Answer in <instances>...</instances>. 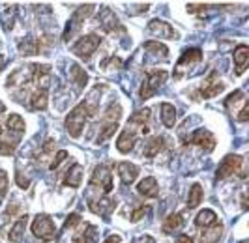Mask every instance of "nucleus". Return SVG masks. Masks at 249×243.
Segmentation results:
<instances>
[{
	"label": "nucleus",
	"mask_w": 249,
	"mask_h": 243,
	"mask_svg": "<svg viewBox=\"0 0 249 243\" xmlns=\"http://www.w3.org/2000/svg\"><path fill=\"white\" fill-rule=\"evenodd\" d=\"M90 114H92V109L88 107L87 101H83V103H79V105L66 116V129H68V133L71 135L73 139H79V137H81L83 129H85V123H87Z\"/></svg>",
	"instance_id": "f257e3e1"
},
{
	"label": "nucleus",
	"mask_w": 249,
	"mask_h": 243,
	"mask_svg": "<svg viewBox=\"0 0 249 243\" xmlns=\"http://www.w3.org/2000/svg\"><path fill=\"white\" fill-rule=\"evenodd\" d=\"M32 234L41 242H53L54 236H56V228H54L53 219L49 215H45V213H39L32 221Z\"/></svg>",
	"instance_id": "f03ea898"
},
{
	"label": "nucleus",
	"mask_w": 249,
	"mask_h": 243,
	"mask_svg": "<svg viewBox=\"0 0 249 243\" xmlns=\"http://www.w3.org/2000/svg\"><path fill=\"white\" fill-rule=\"evenodd\" d=\"M100 43L101 37L98 34H85V36H81L73 43L71 52H73L75 56H79V58H90L96 52V49L100 47Z\"/></svg>",
	"instance_id": "7ed1b4c3"
},
{
	"label": "nucleus",
	"mask_w": 249,
	"mask_h": 243,
	"mask_svg": "<svg viewBox=\"0 0 249 243\" xmlns=\"http://www.w3.org/2000/svg\"><path fill=\"white\" fill-rule=\"evenodd\" d=\"M92 12H94V4H85V6H81V8L75 10V13L71 15V19H70V23L66 26V30H64V41H70V37H73L81 30V26L85 24L87 17Z\"/></svg>",
	"instance_id": "20e7f679"
},
{
	"label": "nucleus",
	"mask_w": 249,
	"mask_h": 243,
	"mask_svg": "<svg viewBox=\"0 0 249 243\" xmlns=\"http://www.w3.org/2000/svg\"><path fill=\"white\" fill-rule=\"evenodd\" d=\"M165 81H167V71H163V69H154V71H150L148 75H146L142 86H141V99H150V97L158 92V88H160Z\"/></svg>",
	"instance_id": "39448f33"
},
{
	"label": "nucleus",
	"mask_w": 249,
	"mask_h": 243,
	"mask_svg": "<svg viewBox=\"0 0 249 243\" xmlns=\"http://www.w3.org/2000/svg\"><path fill=\"white\" fill-rule=\"evenodd\" d=\"M202 60V51L199 47H193V49H187L186 52L180 56V60L176 64L175 68V77H184L187 71H189V68L191 66H195V64H199Z\"/></svg>",
	"instance_id": "423d86ee"
},
{
	"label": "nucleus",
	"mask_w": 249,
	"mask_h": 243,
	"mask_svg": "<svg viewBox=\"0 0 249 243\" xmlns=\"http://www.w3.org/2000/svg\"><path fill=\"white\" fill-rule=\"evenodd\" d=\"M90 183H92L94 187H100L103 193H111L112 189H114V185H112L111 169H109L107 165H98L96 170L92 172Z\"/></svg>",
	"instance_id": "0eeeda50"
},
{
	"label": "nucleus",
	"mask_w": 249,
	"mask_h": 243,
	"mask_svg": "<svg viewBox=\"0 0 249 243\" xmlns=\"http://www.w3.org/2000/svg\"><path fill=\"white\" fill-rule=\"evenodd\" d=\"M242 156H236V154H229L225 156L223 161L219 163L217 167V172H215V178L217 180H225V178H231L232 174H236L238 170L242 169Z\"/></svg>",
	"instance_id": "6e6552de"
},
{
	"label": "nucleus",
	"mask_w": 249,
	"mask_h": 243,
	"mask_svg": "<svg viewBox=\"0 0 249 243\" xmlns=\"http://www.w3.org/2000/svg\"><path fill=\"white\" fill-rule=\"evenodd\" d=\"M187 142H189V144H197L199 148H202L204 152L210 154L213 148H215V137H213L208 129L200 127V129H195L193 133L187 137Z\"/></svg>",
	"instance_id": "1a4fd4ad"
},
{
	"label": "nucleus",
	"mask_w": 249,
	"mask_h": 243,
	"mask_svg": "<svg viewBox=\"0 0 249 243\" xmlns=\"http://www.w3.org/2000/svg\"><path fill=\"white\" fill-rule=\"evenodd\" d=\"M223 90H225V85L217 79V71H212L208 75V79L204 81L202 88H200V97L210 99V97H215L217 94H221Z\"/></svg>",
	"instance_id": "9d476101"
},
{
	"label": "nucleus",
	"mask_w": 249,
	"mask_h": 243,
	"mask_svg": "<svg viewBox=\"0 0 249 243\" xmlns=\"http://www.w3.org/2000/svg\"><path fill=\"white\" fill-rule=\"evenodd\" d=\"M118 206V202L114 198H96V200H90L88 208L92 209V213L101 215V217H107L109 213H112Z\"/></svg>",
	"instance_id": "9b49d317"
},
{
	"label": "nucleus",
	"mask_w": 249,
	"mask_h": 243,
	"mask_svg": "<svg viewBox=\"0 0 249 243\" xmlns=\"http://www.w3.org/2000/svg\"><path fill=\"white\" fill-rule=\"evenodd\" d=\"M148 34H152V36H158V37H165V39H175V37H176L175 28H173L169 23H165V21H160V19L150 21Z\"/></svg>",
	"instance_id": "f8f14e48"
},
{
	"label": "nucleus",
	"mask_w": 249,
	"mask_h": 243,
	"mask_svg": "<svg viewBox=\"0 0 249 243\" xmlns=\"http://www.w3.org/2000/svg\"><path fill=\"white\" fill-rule=\"evenodd\" d=\"M116 170H118V176H120L122 183H125V185L133 183L139 176V167L133 165V163H129V161H120V163H116Z\"/></svg>",
	"instance_id": "ddd939ff"
},
{
	"label": "nucleus",
	"mask_w": 249,
	"mask_h": 243,
	"mask_svg": "<svg viewBox=\"0 0 249 243\" xmlns=\"http://www.w3.org/2000/svg\"><path fill=\"white\" fill-rule=\"evenodd\" d=\"M135 144H137V133L131 129H124L116 140V148L120 154H129L135 148Z\"/></svg>",
	"instance_id": "4468645a"
},
{
	"label": "nucleus",
	"mask_w": 249,
	"mask_h": 243,
	"mask_svg": "<svg viewBox=\"0 0 249 243\" xmlns=\"http://www.w3.org/2000/svg\"><path fill=\"white\" fill-rule=\"evenodd\" d=\"M249 66V47L248 45H238L234 49V71L236 75H242V73L248 69Z\"/></svg>",
	"instance_id": "2eb2a0df"
},
{
	"label": "nucleus",
	"mask_w": 249,
	"mask_h": 243,
	"mask_svg": "<svg viewBox=\"0 0 249 243\" xmlns=\"http://www.w3.org/2000/svg\"><path fill=\"white\" fill-rule=\"evenodd\" d=\"M223 234V225L213 223L210 226H204V232L200 234V243H217Z\"/></svg>",
	"instance_id": "dca6fc26"
},
{
	"label": "nucleus",
	"mask_w": 249,
	"mask_h": 243,
	"mask_svg": "<svg viewBox=\"0 0 249 243\" xmlns=\"http://www.w3.org/2000/svg\"><path fill=\"white\" fill-rule=\"evenodd\" d=\"M137 191L139 194H142V196H148V198H156L158 194H160V187H158V182H156V178H144L142 182L137 185Z\"/></svg>",
	"instance_id": "f3484780"
},
{
	"label": "nucleus",
	"mask_w": 249,
	"mask_h": 243,
	"mask_svg": "<svg viewBox=\"0 0 249 243\" xmlns=\"http://www.w3.org/2000/svg\"><path fill=\"white\" fill-rule=\"evenodd\" d=\"M4 129H6V131H10V133L19 135V137H21L26 129L25 120H23L19 114H10V116L6 118V122H4Z\"/></svg>",
	"instance_id": "a211bd4d"
},
{
	"label": "nucleus",
	"mask_w": 249,
	"mask_h": 243,
	"mask_svg": "<svg viewBox=\"0 0 249 243\" xmlns=\"http://www.w3.org/2000/svg\"><path fill=\"white\" fill-rule=\"evenodd\" d=\"M26 223H28V215H23V217L17 219V223L13 225L12 228H10V234H8V238H10V242L17 243L23 240V236H25V228H26Z\"/></svg>",
	"instance_id": "6ab92c4d"
},
{
	"label": "nucleus",
	"mask_w": 249,
	"mask_h": 243,
	"mask_svg": "<svg viewBox=\"0 0 249 243\" xmlns=\"http://www.w3.org/2000/svg\"><path fill=\"white\" fill-rule=\"evenodd\" d=\"M83 183V167L81 165H73L71 169L68 170L66 178H64V185L68 187H79Z\"/></svg>",
	"instance_id": "aec40b11"
},
{
	"label": "nucleus",
	"mask_w": 249,
	"mask_h": 243,
	"mask_svg": "<svg viewBox=\"0 0 249 243\" xmlns=\"http://www.w3.org/2000/svg\"><path fill=\"white\" fill-rule=\"evenodd\" d=\"M47 101H49L47 90L37 88L36 92L32 94V97H30V107H32V110H45L47 109Z\"/></svg>",
	"instance_id": "412c9836"
},
{
	"label": "nucleus",
	"mask_w": 249,
	"mask_h": 243,
	"mask_svg": "<svg viewBox=\"0 0 249 243\" xmlns=\"http://www.w3.org/2000/svg\"><path fill=\"white\" fill-rule=\"evenodd\" d=\"M70 79L73 81L79 88H85L88 85V73L79 66V64H73L71 69H70Z\"/></svg>",
	"instance_id": "4be33fe9"
},
{
	"label": "nucleus",
	"mask_w": 249,
	"mask_h": 243,
	"mask_svg": "<svg viewBox=\"0 0 249 243\" xmlns=\"http://www.w3.org/2000/svg\"><path fill=\"white\" fill-rule=\"evenodd\" d=\"M204 198V191H202V185L200 183H193L189 194H187V206L189 208H197Z\"/></svg>",
	"instance_id": "5701e85b"
},
{
	"label": "nucleus",
	"mask_w": 249,
	"mask_h": 243,
	"mask_svg": "<svg viewBox=\"0 0 249 243\" xmlns=\"http://www.w3.org/2000/svg\"><path fill=\"white\" fill-rule=\"evenodd\" d=\"M118 122H103V125H101L100 129V135H98V144H103V142H107L109 139H111L112 135H114V131L118 129Z\"/></svg>",
	"instance_id": "b1692460"
},
{
	"label": "nucleus",
	"mask_w": 249,
	"mask_h": 243,
	"mask_svg": "<svg viewBox=\"0 0 249 243\" xmlns=\"http://www.w3.org/2000/svg\"><path fill=\"white\" fill-rule=\"evenodd\" d=\"M213 223H217V215L213 209H200L195 217V225L197 226H210Z\"/></svg>",
	"instance_id": "393cba45"
},
{
	"label": "nucleus",
	"mask_w": 249,
	"mask_h": 243,
	"mask_svg": "<svg viewBox=\"0 0 249 243\" xmlns=\"http://www.w3.org/2000/svg\"><path fill=\"white\" fill-rule=\"evenodd\" d=\"M246 105L248 103V99H246V94L242 92V90H234L231 96L227 97V101H225V105H227V109L231 110V112H236V107L238 105Z\"/></svg>",
	"instance_id": "a878e982"
},
{
	"label": "nucleus",
	"mask_w": 249,
	"mask_h": 243,
	"mask_svg": "<svg viewBox=\"0 0 249 243\" xmlns=\"http://www.w3.org/2000/svg\"><path fill=\"white\" fill-rule=\"evenodd\" d=\"M161 120L167 127H175L176 123V109L171 103H161Z\"/></svg>",
	"instance_id": "bb28decb"
},
{
	"label": "nucleus",
	"mask_w": 249,
	"mask_h": 243,
	"mask_svg": "<svg viewBox=\"0 0 249 243\" xmlns=\"http://www.w3.org/2000/svg\"><path fill=\"white\" fill-rule=\"evenodd\" d=\"M101 26H103V30H107V32H112L116 26H118V21H116V15L109 10V8H103V12H101V19H100Z\"/></svg>",
	"instance_id": "cd10ccee"
},
{
	"label": "nucleus",
	"mask_w": 249,
	"mask_h": 243,
	"mask_svg": "<svg viewBox=\"0 0 249 243\" xmlns=\"http://www.w3.org/2000/svg\"><path fill=\"white\" fill-rule=\"evenodd\" d=\"M163 148V139L161 137H152L146 146H144V150H142V154L146 156V157H154V156H158L160 152H161Z\"/></svg>",
	"instance_id": "c85d7f7f"
},
{
	"label": "nucleus",
	"mask_w": 249,
	"mask_h": 243,
	"mask_svg": "<svg viewBox=\"0 0 249 243\" xmlns=\"http://www.w3.org/2000/svg\"><path fill=\"white\" fill-rule=\"evenodd\" d=\"M182 215L180 213H171L169 217L165 219V223H163V232L165 234H173L175 230L178 228H182Z\"/></svg>",
	"instance_id": "c756f323"
},
{
	"label": "nucleus",
	"mask_w": 249,
	"mask_h": 243,
	"mask_svg": "<svg viewBox=\"0 0 249 243\" xmlns=\"http://www.w3.org/2000/svg\"><path fill=\"white\" fill-rule=\"evenodd\" d=\"M77 243H98V228L94 225H87L81 238H75Z\"/></svg>",
	"instance_id": "7c9ffc66"
},
{
	"label": "nucleus",
	"mask_w": 249,
	"mask_h": 243,
	"mask_svg": "<svg viewBox=\"0 0 249 243\" xmlns=\"http://www.w3.org/2000/svg\"><path fill=\"white\" fill-rule=\"evenodd\" d=\"M21 52L23 54H37L39 45H37L36 37H26L25 41H21Z\"/></svg>",
	"instance_id": "2f4dec72"
},
{
	"label": "nucleus",
	"mask_w": 249,
	"mask_h": 243,
	"mask_svg": "<svg viewBox=\"0 0 249 243\" xmlns=\"http://www.w3.org/2000/svg\"><path fill=\"white\" fill-rule=\"evenodd\" d=\"M120 116H122V107L116 103V105H111V107L107 109L105 116H103V122H118Z\"/></svg>",
	"instance_id": "473e14b6"
},
{
	"label": "nucleus",
	"mask_w": 249,
	"mask_h": 243,
	"mask_svg": "<svg viewBox=\"0 0 249 243\" xmlns=\"http://www.w3.org/2000/svg\"><path fill=\"white\" fill-rule=\"evenodd\" d=\"M144 49H146L148 52L160 54V56H167V54H169L167 47H165V45H161V43H158V41H146V43H144Z\"/></svg>",
	"instance_id": "72a5a7b5"
},
{
	"label": "nucleus",
	"mask_w": 249,
	"mask_h": 243,
	"mask_svg": "<svg viewBox=\"0 0 249 243\" xmlns=\"http://www.w3.org/2000/svg\"><path fill=\"white\" fill-rule=\"evenodd\" d=\"M150 109H142V110H139L137 114H133L131 118H129V122L131 123H137V125H141V123H144V122H148V118H150Z\"/></svg>",
	"instance_id": "f704fd0d"
},
{
	"label": "nucleus",
	"mask_w": 249,
	"mask_h": 243,
	"mask_svg": "<svg viewBox=\"0 0 249 243\" xmlns=\"http://www.w3.org/2000/svg\"><path fill=\"white\" fill-rule=\"evenodd\" d=\"M148 211H152V208H150V206H141V208H137V209H135V211H133V213L129 215V221L137 223L139 219H142L144 215H146V213H148Z\"/></svg>",
	"instance_id": "c9c22d12"
},
{
	"label": "nucleus",
	"mask_w": 249,
	"mask_h": 243,
	"mask_svg": "<svg viewBox=\"0 0 249 243\" xmlns=\"http://www.w3.org/2000/svg\"><path fill=\"white\" fill-rule=\"evenodd\" d=\"M210 6L208 4H202V2H195V4H187V12L189 13H199V12H206Z\"/></svg>",
	"instance_id": "e433bc0d"
},
{
	"label": "nucleus",
	"mask_w": 249,
	"mask_h": 243,
	"mask_svg": "<svg viewBox=\"0 0 249 243\" xmlns=\"http://www.w3.org/2000/svg\"><path fill=\"white\" fill-rule=\"evenodd\" d=\"M64 159H68V152H66V150H60V152L56 154L54 161L51 163V170H56V169H58V167H60V163H62Z\"/></svg>",
	"instance_id": "4c0bfd02"
},
{
	"label": "nucleus",
	"mask_w": 249,
	"mask_h": 243,
	"mask_svg": "<svg viewBox=\"0 0 249 243\" xmlns=\"http://www.w3.org/2000/svg\"><path fill=\"white\" fill-rule=\"evenodd\" d=\"M81 223V215L79 213H71L66 219V228H77V225Z\"/></svg>",
	"instance_id": "58836bf2"
},
{
	"label": "nucleus",
	"mask_w": 249,
	"mask_h": 243,
	"mask_svg": "<svg viewBox=\"0 0 249 243\" xmlns=\"http://www.w3.org/2000/svg\"><path fill=\"white\" fill-rule=\"evenodd\" d=\"M6 189H8V174L0 169V196L6 194Z\"/></svg>",
	"instance_id": "ea45409f"
},
{
	"label": "nucleus",
	"mask_w": 249,
	"mask_h": 243,
	"mask_svg": "<svg viewBox=\"0 0 249 243\" xmlns=\"http://www.w3.org/2000/svg\"><path fill=\"white\" fill-rule=\"evenodd\" d=\"M236 118H238L240 122H248V118H249V105H246L244 109L240 110V114H238Z\"/></svg>",
	"instance_id": "a19ab883"
},
{
	"label": "nucleus",
	"mask_w": 249,
	"mask_h": 243,
	"mask_svg": "<svg viewBox=\"0 0 249 243\" xmlns=\"http://www.w3.org/2000/svg\"><path fill=\"white\" fill-rule=\"evenodd\" d=\"M17 185H19L21 189H26V187L30 185V182H28L26 178H23V176H21V172H17Z\"/></svg>",
	"instance_id": "79ce46f5"
},
{
	"label": "nucleus",
	"mask_w": 249,
	"mask_h": 243,
	"mask_svg": "<svg viewBox=\"0 0 249 243\" xmlns=\"http://www.w3.org/2000/svg\"><path fill=\"white\" fill-rule=\"evenodd\" d=\"M176 243H193V240H191L189 236H186V234H182V236H178Z\"/></svg>",
	"instance_id": "37998d69"
},
{
	"label": "nucleus",
	"mask_w": 249,
	"mask_h": 243,
	"mask_svg": "<svg viewBox=\"0 0 249 243\" xmlns=\"http://www.w3.org/2000/svg\"><path fill=\"white\" fill-rule=\"evenodd\" d=\"M120 240H122L120 236H109L103 243H120Z\"/></svg>",
	"instance_id": "c03bdc74"
},
{
	"label": "nucleus",
	"mask_w": 249,
	"mask_h": 243,
	"mask_svg": "<svg viewBox=\"0 0 249 243\" xmlns=\"http://www.w3.org/2000/svg\"><path fill=\"white\" fill-rule=\"evenodd\" d=\"M4 56H0V71H2V69H4V66H6V64H4Z\"/></svg>",
	"instance_id": "a18cd8bd"
},
{
	"label": "nucleus",
	"mask_w": 249,
	"mask_h": 243,
	"mask_svg": "<svg viewBox=\"0 0 249 243\" xmlns=\"http://www.w3.org/2000/svg\"><path fill=\"white\" fill-rule=\"evenodd\" d=\"M4 110H6V107H4V103H2V101H0V114H2V112H4Z\"/></svg>",
	"instance_id": "49530a36"
}]
</instances>
